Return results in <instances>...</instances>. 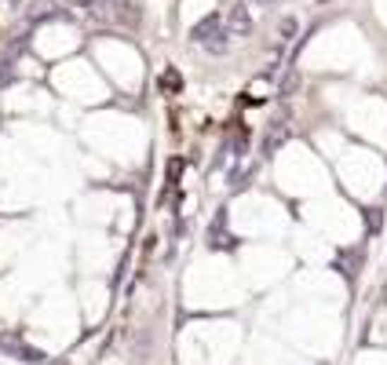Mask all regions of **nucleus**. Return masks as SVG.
<instances>
[{"instance_id":"1","label":"nucleus","mask_w":387,"mask_h":365,"mask_svg":"<svg viewBox=\"0 0 387 365\" xmlns=\"http://www.w3.org/2000/svg\"><path fill=\"white\" fill-rule=\"evenodd\" d=\"M190 40H194L198 48H205L208 55H223L227 44H230V33H227V26H223L220 15H208V18H201V23L190 30Z\"/></svg>"},{"instance_id":"2","label":"nucleus","mask_w":387,"mask_h":365,"mask_svg":"<svg viewBox=\"0 0 387 365\" xmlns=\"http://www.w3.org/2000/svg\"><path fill=\"white\" fill-rule=\"evenodd\" d=\"M223 26L230 37H249L252 33V8L242 4V0H234V4L223 11Z\"/></svg>"},{"instance_id":"3","label":"nucleus","mask_w":387,"mask_h":365,"mask_svg":"<svg viewBox=\"0 0 387 365\" xmlns=\"http://www.w3.org/2000/svg\"><path fill=\"white\" fill-rule=\"evenodd\" d=\"M26 18H30V23H44V18H59V11H55L52 0H37V4H30Z\"/></svg>"},{"instance_id":"4","label":"nucleus","mask_w":387,"mask_h":365,"mask_svg":"<svg viewBox=\"0 0 387 365\" xmlns=\"http://www.w3.org/2000/svg\"><path fill=\"white\" fill-rule=\"evenodd\" d=\"M296 33H299V23H296L292 15H282V18H278V40H282V44L296 40Z\"/></svg>"},{"instance_id":"5","label":"nucleus","mask_w":387,"mask_h":365,"mask_svg":"<svg viewBox=\"0 0 387 365\" xmlns=\"http://www.w3.org/2000/svg\"><path fill=\"white\" fill-rule=\"evenodd\" d=\"M296 88H299V70H289L285 80H282V95H292Z\"/></svg>"},{"instance_id":"6","label":"nucleus","mask_w":387,"mask_h":365,"mask_svg":"<svg viewBox=\"0 0 387 365\" xmlns=\"http://www.w3.org/2000/svg\"><path fill=\"white\" fill-rule=\"evenodd\" d=\"M66 4H73V8H99V0H66Z\"/></svg>"},{"instance_id":"7","label":"nucleus","mask_w":387,"mask_h":365,"mask_svg":"<svg viewBox=\"0 0 387 365\" xmlns=\"http://www.w3.org/2000/svg\"><path fill=\"white\" fill-rule=\"evenodd\" d=\"M256 8H270V4H278V0H252Z\"/></svg>"}]
</instances>
